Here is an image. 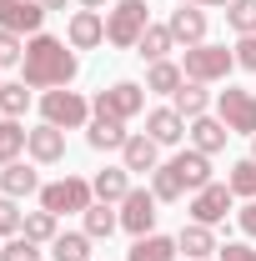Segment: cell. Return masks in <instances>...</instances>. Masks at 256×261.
Instances as JSON below:
<instances>
[{
  "mask_svg": "<svg viewBox=\"0 0 256 261\" xmlns=\"http://www.w3.org/2000/svg\"><path fill=\"white\" fill-rule=\"evenodd\" d=\"M20 81L31 86V91H61V86H70L75 81V70H81V56L65 45L61 35H31L25 40V61H20Z\"/></svg>",
  "mask_w": 256,
  "mask_h": 261,
  "instance_id": "obj_1",
  "label": "cell"
},
{
  "mask_svg": "<svg viewBox=\"0 0 256 261\" xmlns=\"http://www.w3.org/2000/svg\"><path fill=\"white\" fill-rule=\"evenodd\" d=\"M146 25H151V5L146 0H116L106 10V40L116 50H136L141 35H146Z\"/></svg>",
  "mask_w": 256,
  "mask_h": 261,
  "instance_id": "obj_2",
  "label": "cell"
},
{
  "mask_svg": "<svg viewBox=\"0 0 256 261\" xmlns=\"http://www.w3.org/2000/svg\"><path fill=\"white\" fill-rule=\"evenodd\" d=\"M181 70H186V81L216 86V81H226V75L236 70V50H226V45H211V40H201V45H191V50H186Z\"/></svg>",
  "mask_w": 256,
  "mask_h": 261,
  "instance_id": "obj_3",
  "label": "cell"
},
{
  "mask_svg": "<svg viewBox=\"0 0 256 261\" xmlns=\"http://www.w3.org/2000/svg\"><path fill=\"white\" fill-rule=\"evenodd\" d=\"M91 201H96V186L86 176H61V181H45L40 186V206L56 211V216H81Z\"/></svg>",
  "mask_w": 256,
  "mask_h": 261,
  "instance_id": "obj_4",
  "label": "cell"
},
{
  "mask_svg": "<svg viewBox=\"0 0 256 261\" xmlns=\"http://www.w3.org/2000/svg\"><path fill=\"white\" fill-rule=\"evenodd\" d=\"M40 116L50 121V126H61V130H81V126H91V100L81 96V91H45L40 96Z\"/></svg>",
  "mask_w": 256,
  "mask_h": 261,
  "instance_id": "obj_5",
  "label": "cell"
},
{
  "mask_svg": "<svg viewBox=\"0 0 256 261\" xmlns=\"http://www.w3.org/2000/svg\"><path fill=\"white\" fill-rule=\"evenodd\" d=\"M216 116L226 121V130L236 136H256V91H241V86H226L216 91Z\"/></svg>",
  "mask_w": 256,
  "mask_h": 261,
  "instance_id": "obj_6",
  "label": "cell"
},
{
  "mask_svg": "<svg viewBox=\"0 0 256 261\" xmlns=\"http://www.w3.org/2000/svg\"><path fill=\"white\" fill-rule=\"evenodd\" d=\"M146 86H136V81H116L111 91H100L96 100H91V111L96 116H116V121H131V116H141L146 111Z\"/></svg>",
  "mask_w": 256,
  "mask_h": 261,
  "instance_id": "obj_7",
  "label": "cell"
},
{
  "mask_svg": "<svg viewBox=\"0 0 256 261\" xmlns=\"http://www.w3.org/2000/svg\"><path fill=\"white\" fill-rule=\"evenodd\" d=\"M161 201H156V191H146V186H131V196L121 201V231H131V236H151L156 231V211Z\"/></svg>",
  "mask_w": 256,
  "mask_h": 261,
  "instance_id": "obj_8",
  "label": "cell"
},
{
  "mask_svg": "<svg viewBox=\"0 0 256 261\" xmlns=\"http://www.w3.org/2000/svg\"><path fill=\"white\" fill-rule=\"evenodd\" d=\"M231 201H236V191L231 186H221V181H211V186H201V191H191V221H201V226H221L226 216H231Z\"/></svg>",
  "mask_w": 256,
  "mask_h": 261,
  "instance_id": "obj_9",
  "label": "cell"
},
{
  "mask_svg": "<svg viewBox=\"0 0 256 261\" xmlns=\"http://www.w3.org/2000/svg\"><path fill=\"white\" fill-rule=\"evenodd\" d=\"M25 156L35 166H61L65 161V130L50 126V121H40V126L25 136Z\"/></svg>",
  "mask_w": 256,
  "mask_h": 261,
  "instance_id": "obj_10",
  "label": "cell"
},
{
  "mask_svg": "<svg viewBox=\"0 0 256 261\" xmlns=\"http://www.w3.org/2000/svg\"><path fill=\"white\" fill-rule=\"evenodd\" d=\"M45 5L40 0H10V5H0V31H15V35H40L45 25Z\"/></svg>",
  "mask_w": 256,
  "mask_h": 261,
  "instance_id": "obj_11",
  "label": "cell"
},
{
  "mask_svg": "<svg viewBox=\"0 0 256 261\" xmlns=\"http://www.w3.org/2000/svg\"><path fill=\"white\" fill-rule=\"evenodd\" d=\"M100 40H106V15L100 10H75L65 20V45L70 50H96Z\"/></svg>",
  "mask_w": 256,
  "mask_h": 261,
  "instance_id": "obj_12",
  "label": "cell"
},
{
  "mask_svg": "<svg viewBox=\"0 0 256 261\" xmlns=\"http://www.w3.org/2000/svg\"><path fill=\"white\" fill-rule=\"evenodd\" d=\"M186 116L176 111V106H156V111H146V136L156 141V146H176L181 136H186Z\"/></svg>",
  "mask_w": 256,
  "mask_h": 261,
  "instance_id": "obj_13",
  "label": "cell"
},
{
  "mask_svg": "<svg viewBox=\"0 0 256 261\" xmlns=\"http://www.w3.org/2000/svg\"><path fill=\"white\" fill-rule=\"evenodd\" d=\"M171 171H176V181H181V186H186V191H201V186H211V156H206V151H181V156H171Z\"/></svg>",
  "mask_w": 256,
  "mask_h": 261,
  "instance_id": "obj_14",
  "label": "cell"
},
{
  "mask_svg": "<svg viewBox=\"0 0 256 261\" xmlns=\"http://www.w3.org/2000/svg\"><path fill=\"white\" fill-rule=\"evenodd\" d=\"M171 35H176V45H201L206 40V5H181V10H171Z\"/></svg>",
  "mask_w": 256,
  "mask_h": 261,
  "instance_id": "obj_15",
  "label": "cell"
},
{
  "mask_svg": "<svg viewBox=\"0 0 256 261\" xmlns=\"http://www.w3.org/2000/svg\"><path fill=\"white\" fill-rule=\"evenodd\" d=\"M0 196H10V201H25V196H40V171L25 161H10L0 166Z\"/></svg>",
  "mask_w": 256,
  "mask_h": 261,
  "instance_id": "obj_16",
  "label": "cell"
},
{
  "mask_svg": "<svg viewBox=\"0 0 256 261\" xmlns=\"http://www.w3.org/2000/svg\"><path fill=\"white\" fill-rule=\"evenodd\" d=\"M121 166L126 171H141V176H151L161 166V146L146 136V130H136V136H126V146H121Z\"/></svg>",
  "mask_w": 256,
  "mask_h": 261,
  "instance_id": "obj_17",
  "label": "cell"
},
{
  "mask_svg": "<svg viewBox=\"0 0 256 261\" xmlns=\"http://www.w3.org/2000/svg\"><path fill=\"white\" fill-rule=\"evenodd\" d=\"M186 136H191V146H196V151L216 156V151H226V136H231V130H226V121H221V116H211V111H206V116H196L191 126H186Z\"/></svg>",
  "mask_w": 256,
  "mask_h": 261,
  "instance_id": "obj_18",
  "label": "cell"
},
{
  "mask_svg": "<svg viewBox=\"0 0 256 261\" xmlns=\"http://www.w3.org/2000/svg\"><path fill=\"white\" fill-rule=\"evenodd\" d=\"M126 121H116V116H91V126H86V146L91 151H121L126 146Z\"/></svg>",
  "mask_w": 256,
  "mask_h": 261,
  "instance_id": "obj_19",
  "label": "cell"
},
{
  "mask_svg": "<svg viewBox=\"0 0 256 261\" xmlns=\"http://www.w3.org/2000/svg\"><path fill=\"white\" fill-rule=\"evenodd\" d=\"M176 246H181V256H186V261H206V256L221 251V246H216V231L201 226V221H186L181 236H176Z\"/></svg>",
  "mask_w": 256,
  "mask_h": 261,
  "instance_id": "obj_20",
  "label": "cell"
},
{
  "mask_svg": "<svg viewBox=\"0 0 256 261\" xmlns=\"http://www.w3.org/2000/svg\"><path fill=\"white\" fill-rule=\"evenodd\" d=\"M176 256H181L176 236H161V231L136 236V241H131V251H126V261H176Z\"/></svg>",
  "mask_w": 256,
  "mask_h": 261,
  "instance_id": "obj_21",
  "label": "cell"
},
{
  "mask_svg": "<svg viewBox=\"0 0 256 261\" xmlns=\"http://www.w3.org/2000/svg\"><path fill=\"white\" fill-rule=\"evenodd\" d=\"M96 201H111V206H121L131 196V171L126 166H106V171H96Z\"/></svg>",
  "mask_w": 256,
  "mask_h": 261,
  "instance_id": "obj_22",
  "label": "cell"
},
{
  "mask_svg": "<svg viewBox=\"0 0 256 261\" xmlns=\"http://www.w3.org/2000/svg\"><path fill=\"white\" fill-rule=\"evenodd\" d=\"M81 221H86V236H91V241H106L111 231L121 226V211H116L111 201H91V206L81 211Z\"/></svg>",
  "mask_w": 256,
  "mask_h": 261,
  "instance_id": "obj_23",
  "label": "cell"
},
{
  "mask_svg": "<svg viewBox=\"0 0 256 261\" xmlns=\"http://www.w3.org/2000/svg\"><path fill=\"white\" fill-rule=\"evenodd\" d=\"M181 86H186V70H181V65H171V61L146 65V91H151V96H176Z\"/></svg>",
  "mask_w": 256,
  "mask_h": 261,
  "instance_id": "obj_24",
  "label": "cell"
},
{
  "mask_svg": "<svg viewBox=\"0 0 256 261\" xmlns=\"http://www.w3.org/2000/svg\"><path fill=\"white\" fill-rule=\"evenodd\" d=\"M176 50V35H171V25H146V35H141V45H136V56L146 65H156V61H166Z\"/></svg>",
  "mask_w": 256,
  "mask_h": 261,
  "instance_id": "obj_25",
  "label": "cell"
},
{
  "mask_svg": "<svg viewBox=\"0 0 256 261\" xmlns=\"http://www.w3.org/2000/svg\"><path fill=\"white\" fill-rule=\"evenodd\" d=\"M171 106H176V111H181L186 121H196V116H206V111H211L216 100H211V91H206L201 81H186V86H181V91L171 96Z\"/></svg>",
  "mask_w": 256,
  "mask_h": 261,
  "instance_id": "obj_26",
  "label": "cell"
},
{
  "mask_svg": "<svg viewBox=\"0 0 256 261\" xmlns=\"http://www.w3.org/2000/svg\"><path fill=\"white\" fill-rule=\"evenodd\" d=\"M20 236H31L35 246H50V241L61 236V216H56V211H45V206H40V211H25Z\"/></svg>",
  "mask_w": 256,
  "mask_h": 261,
  "instance_id": "obj_27",
  "label": "cell"
},
{
  "mask_svg": "<svg viewBox=\"0 0 256 261\" xmlns=\"http://www.w3.org/2000/svg\"><path fill=\"white\" fill-rule=\"evenodd\" d=\"M50 261H91V236L86 231H61L50 241Z\"/></svg>",
  "mask_w": 256,
  "mask_h": 261,
  "instance_id": "obj_28",
  "label": "cell"
},
{
  "mask_svg": "<svg viewBox=\"0 0 256 261\" xmlns=\"http://www.w3.org/2000/svg\"><path fill=\"white\" fill-rule=\"evenodd\" d=\"M25 136H31V130L20 126V121H10V116H0V166L20 161V151H25Z\"/></svg>",
  "mask_w": 256,
  "mask_h": 261,
  "instance_id": "obj_29",
  "label": "cell"
},
{
  "mask_svg": "<svg viewBox=\"0 0 256 261\" xmlns=\"http://www.w3.org/2000/svg\"><path fill=\"white\" fill-rule=\"evenodd\" d=\"M25 106H31V86H25V81H0V116L20 121Z\"/></svg>",
  "mask_w": 256,
  "mask_h": 261,
  "instance_id": "obj_30",
  "label": "cell"
},
{
  "mask_svg": "<svg viewBox=\"0 0 256 261\" xmlns=\"http://www.w3.org/2000/svg\"><path fill=\"white\" fill-rule=\"evenodd\" d=\"M226 25L236 35H256V0H231L226 5Z\"/></svg>",
  "mask_w": 256,
  "mask_h": 261,
  "instance_id": "obj_31",
  "label": "cell"
},
{
  "mask_svg": "<svg viewBox=\"0 0 256 261\" xmlns=\"http://www.w3.org/2000/svg\"><path fill=\"white\" fill-rule=\"evenodd\" d=\"M151 191H156V201H181V196H186V186L176 181V171H171V166L161 161L156 171H151Z\"/></svg>",
  "mask_w": 256,
  "mask_h": 261,
  "instance_id": "obj_32",
  "label": "cell"
},
{
  "mask_svg": "<svg viewBox=\"0 0 256 261\" xmlns=\"http://www.w3.org/2000/svg\"><path fill=\"white\" fill-rule=\"evenodd\" d=\"M226 186H231L236 196H246V201H256V161H251V156L231 166V176H226Z\"/></svg>",
  "mask_w": 256,
  "mask_h": 261,
  "instance_id": "obj_33",
  "label": "cell"
},
{
  "mask_svg": "<svg viewBox=\"0 0 256 261\" xmlns=\"http://www.w3.org/2000/svg\"><path fill=\"white\" fill-rule=\"evenodd\" d=\"M40 256H45V251L35 246L31 236H10V241L0 246V261H40Z\"/></svg>",
  "mask_w": 256,
  "mask_h": 261,
  "instance_id": "obj_34",
  "label": "cell"
},
{
  "mask_svg": "<svg viewBox=\"0 0 256 261\" xmlns=\"http://www.w3.org/2000/svg\"><path fill=\"white\" fill-rule=\"evenodd\" d=\"M20 226H25V211H20V201L0 196V236L10 241V236H20Z\"/></svg>",
  "mask_w": 256,
  "mask_h": 261,
  "instance_id": "obj_35",
  "label": "cell"
},
{
  "mask_svg": "<svg viewBox=\"0 0 256 261\" xmlns=\"http://www.w3.org/2000/svg\"><path fill=\"white\" fill-rule=\"evenodd\" d=\"M20 61H25V40L15 31H0V70L5 65H20Z\"/></svg>",
  "mask_w": 256,
  "mask_h": 261,
  "instance_id": "obj_36",
  "label": "cell"
},
{
  "mask_svg": "<svg viewBox=\"0 0 256 261\" xmlns=\"http://www.w3.org/2000/svg\"><path fill=\"white\" fill-rule=\"evenodd\" d=\"M216 261H256V246H246V241H226L221 251H216Z\"/></svg>",
  "mask_w": 256,
  "mask_h": 261,
  "instance_id": "obj_37",
  "label": "cell"
},
{
  "mask_svg": "<svg viewBox=\"0 0 256 261\" xmlns=\"http://www.w3.org/2000/svg\"><path fill=\"white\" fill-rule=\"evenodd\" d=\"M236 65L241 70H256V35H241L236 40Z\"/></svg>",
  "mask_w": 256,
  "mask_h": 261,
  "instance_id": "obj_38",
  "label": "cell"
},
{
  "mask_svg": "<svg viewBox=\"0 0 256 261\" xmlns=\"http://www.w3.org/2000/svg\"><path fill=\"white\" fill-rule=\"evenodd\" d=\"M236 226H241V231L256 241V201H246V211H236Z\"/></svg>",
  "mask_w": 256,
  "mask_h": 261,
  "instance_id": "obj_39",
  "label": "cell"
},
{
  "mask_svg": "<svg viewBox=\"0 0 256 261\" xmlns=\"http://www.w3.org/2000/svg\"><path fill=\"white\" fill-rule=\"evenodd\" d=\"M81 10H111V0H81Z\"/></svg>",
  "mask_w": 256,
  "mask_h": 261,
  "instance_id": "obj_40",
  "label": "cell"
},
{
  "mask_svg": "<svg viewBox=\"0 0 256 261\" xmlns=\"http://www.w3.org/2000/svg\"><path fill=\"white\" fill-rule=\"evenodd\" d=\"M40 5H45V10H65L70 0H40Z\"/></svg>",
  "mask_w": 256,
  "mask_h": 261,
  "instance_id": "obj_41",
  "label": "cell"
},
{
  "mask_svg": "<svg viewBox=\"0 0 256 261\" xmlns=\"http://www.w3.org/2000/svg\"><path fill=\"white\" fill-rule=\"evenodd\" d=\"M201 5H206V10H211V5H221V10H226V5H231V0H201Z\"/></svg>",
  "mask_w": 256,
  "mask_h": 261,
  "instance_id": "obj_42",
  "label": "cell"
},
{
  "mask_svg": "<svg viewBox=\"0 0 256 261\" xmlns=\"http://www.w3.org/2000/svg\"><path fill=\"white\" fill-rule=\"evenodd\" d=\"M251 161H256V136H251Z\"/></svg>",
  "mask_w": 256,
  "mask_h": 261,
  "instance_id": "obj_43",
  "label": "cell"
},
{
  "mask_svg": "<svg viewBox=\"0 0 256 261\" xmlns=\"http://www.w3.org/2000/svg\"><path fill=\"white\" fill-rule=\"evenodd\" d=\"M0 5H10V0H0Z\"/></svg>",
  "mask_w": 256,
  "mask_h": 261,
  "instance_id": "obj_44",
  "label": "cell"
},
{
  "mask_svg": "<svg viewBox=\"0 0 256 261\" xmlns=\"http://www.w3.org/2000/svg\"><path fill=\"white\" fill-rule=\"evenodd\" d=\"M206 261H211V256H206Z\"/></svg>",
  "mask_w": 256,
  "mask_h": 261,
  "instance_id": "obj_45",
  "label": "cell"
}]
</instances>
